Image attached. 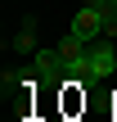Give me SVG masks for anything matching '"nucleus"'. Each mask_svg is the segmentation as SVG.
Returning <instances> with one entry per match:
<instances>
[{"label":"nucleus","mask_w":117,"mask_h":122,"mask_svg":"<svg viewBox=\"0 0 117 122\" xmlns=\"http://www.w3.org/2000/svg\"><path fill=\"white\" fill-rule=\"evenodd\" d=\"M113 5H117V0H113Z\"/></svg>","instance_id":"39448f33"},{"label":"nucleus","mask_w":117,"mask_h":122,"mask_svg":"<svg viewBox=\"0 0 117 122\" xmlns=\"http://www.w3.org/2000/svg\"><path fill=\"white\" fill-rule=\"evenodd\" d=\"M0 86H5V100H9V95L18 91V72H5V77H0Z\"/></svg>","instance_id":"20e7f679"},{"label":"nucleus","mask_w":117,"mask_h":122,"mask_svg":"<svg viewBox=\"0 0 117 122\" xmlns=\"http://www.w3.org/2000/svg\"><path fill=\"white\" fill-rule=\"evenodd\" d=\"M68 32H72L77 41H86V45H90L95 36H104V14H99V9H95V5L86 0V5H81V9L72 14V27H68Z\"/></svg>","instance_id":"f257e3e1"},{"label":"nucleus","mask_w":117,"mask_h":122,"mask_svg":"<svg viewBox=\"0 0 117 122\" xmlns=\"http://www.w3.org/2000/svg\"><path fill=\"white\" fill-rule=\"evenodd\" d=\"M36 32H41V18H36V14H23V27L14 32L9 45H14L18 54H36V50H41V45H36Z\"/></svg>","instance_id":"7ed1b4c3"},{"label":"nucleus","mask_w":117,"mask_h":122,"mask_svg":"<svg viewBox=\"0 0 117 122\" xmlns=\"http://www.w3.org/2000/svg\"><path fill=\"white\" fill-rule=\"evenodd\" d=\"M90 72H95V81H104V77H113V72H117V41L90 45Z\"/></svg>","instance_id":"f03ea898"}]
</instances>
